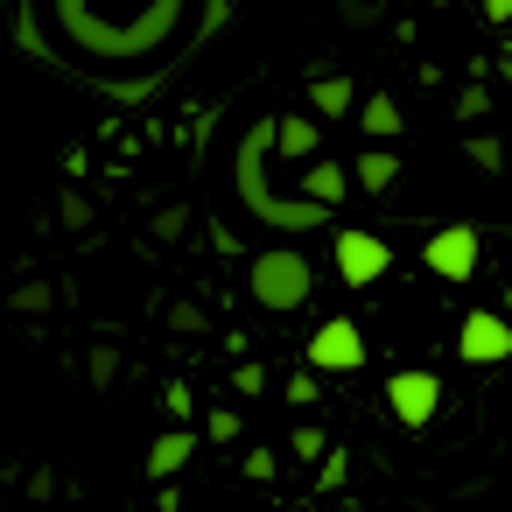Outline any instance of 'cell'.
I'll return each mask as SVG.
<instances>
[{"instance_id": "obj_1", "label": "cell", "mask_w": 512, "mask_h": 512, "mask_svg": "<svg viewBox=\"0 0 512 512\" xmlns=\"http://www.w3.org/2000/svg\"><path fill=\"white\" fill-rule=\"evenodd\" d=\"M36 43L92 85H148L162 78L204 29L211 0H29Z\"/></svg>"}, {"instance_id": "obj_2", "label": "cell", "mask_w": 512, "mask_h": 512, "mask_svg": "<svg viewBox=\"0 0 512 512\" xmlns=\"http://www.w3.org/2000/svg\"><path fill=\"white\" fill-rule=\"evenodd\" d=\"M232 183H239L246 218H260L267 232H316V225H330V204H316V197H281V190H274V120H253V127L239 134Z\"/></svg>"}, {"instance_id": "obj_3", "label": "cell", "mask_w": 512, "mask_h": 512, "mask_svg": "<svg viewBox=\"0 0 512 512\" xmlns=\"http://www.w3.org/2000/svg\"><path fill=\"white\" fill-rule=\"evenodd\" d=\"M246 288H253V302H260V309L288 316V309H302V302L316 295V267H309L295 246H267V253L246 267Z\"/></svg>"}, {"instance_id": "obj_4", "label": "cell", "mask_w": 512, "mask_h": 512, "mask_svg": "<svg viewBox=\"0 0 512 512\" xmlns=\"http://www.w3.org/2000/svg\"><path fill=\"white\" fill-rule=\"evenodd\" d=\"M330 260H337V274H344L351 288H372V281L393 267V246H386L379 232H358V225H351V232H337Z\"/></svg>"}, {"instance_id": "obj_5", "label": "cell", "mask_w": 512, "mask_h": 512, "mask_svg": "<svg viewBox=\"0 0 512 512\" xmlns=\"http://www.w3.org/2000/svg\"><path fill=\"white\" fill-rule=\"evenodd\" d=\"M309 372H358L365 365V330L351 323V316H330L316 337H309Z\"/></svg>"}, {"instance_id": "obj_6", "label": "cell", "mask_w": 512, "mask_h": 512, "mask_svg": "<svg viewBox=\"0 0 512 512\" xmlns=\"http://www.w3.org/2000/svg\"><path fill=\"white\" fill-rule=\"evenodd\" d=\"M456 358L463 365H505L512 358V323L498 309H470L463 330H456Z\"/></svg>"}, {"instance_id": "obj_7", "label": "cell", "mask_w": 512, "mask_h": 512, "mask_svg": "<svg viewBox=\"0 0 512 512\" xmlns=\"http://www.w3.org/2000/svg\"><path fill=\"white\" fill-rule=\"evenodd\" d=\"M421 260H428V274H442V281H470L477 260H484V239H477L470 225H442V232L421 246Z\"/></svg>"}, {"instance_id": "obj_8", "label": "cell", "mask_w": 512, "mask_h": 512, "mask_svg": "<svg viewBox=\"0 0 512 512\" xmlns=\"http://www.w3.org/2000/svg\"><path fill=\"white\" fill-rule=\"evenodd\" d=\"M386 407H393L400 428H428L435 407H442V379L435 372H393L386 379Z\"/></svg>"}, {"instance_id": "obj_9", "label": "cell", "mask_w": 512, "mask_h": 512, "mask_svg": "<svg viewBox=\"0 0 512 512\" xmlns=\"http://www.w3.org/2000/svg\"><path fill=\"white\" fill-rule=\"evenodd\" d=\"M309 106H316V120H351L358 85H351L344 71H323V78H309Z\"/></svg>"}, {"instance_id": "obj_10", "label": "cell", "mask_w": 512, "mask_h": 512, "mask_svg": "<svg viewBox=\"0 0 512 512\" xmlns=\"http://www.w3.org/2000/svg\"><path fill=\"white\" fill-rule=\"evenodd\" d=\"M351 113H358V127H365L372 141H393V134L407 127V120H400V99H386V92H372V99H358Z\"/></svg>"}, {"instance_id": "obj_11", "label": "cell", "mask_w": 512, "mask_h": 512, "mask_svg": "<svg viewBox=\"0 0 512 512\" xmlns=\"http://www.w3.org/2000/svg\"><path fill=\"white\" fill-rule=\"evenodd\" d=\"M316 148H323V127H316V120H274V155L309 162Z\"/></svg>"}, {"instance_id": "obj_12", "label": "cell", "mask_w": 512, "mask_h": 512, "mask_svg": "<svg viewBox=\"0 0 512 512\" xmlns=\"http://www.w3.org/2000/svg\"><path fill=\"white\" fill-rule=\"evenodd\" d=\"M351 176H358V190H372V197H386V190L400 183V155H393V148H365Z\"/></svg>"}, {"instance_id": "obj_13", "label": "cell", "mask_w": 512, "mask_h": 512, "mask_svg": "<svg viewBox=\"0 0 512 512\" xmlns=\"http://www.w3.org/2000/svg\"><path fill=\"white\" fill-rule=\"evenodd\" d=\"M344 190H351V169H337V162H316L309 155V176H302V197H316V204H344Z\"/></svg>"}, {"instance_id": "obj_14", "label": "cell", "mask_w": 512, "mask_h": 512, "mask_svg": "<svg viewBox=\"0 0 512 512\" xmlns=\"http://www.w3.org/2000/svg\"><path fill=\"white\" fill-rule=\"evenodd\" d=\"M190 449H197V442H190L183 428H176V435H162V442H155V456H148V477H162V484H169V477L190 463Z\"/></svg>"}, {"instance_id": "obj_15", "label": "cell", "mask_w": 512, "mask_h": 512, "mask_svg": "<svg viewBox=\"0 0 512 512\" xmlns=\"http://www.w3.org/2000/svg\"><path fill=\"white\" fill-rule=\"evenodd\" d=\"M463 155H470L477 169H505V141H498V134H470V141H463Z\"/></svg>"}, {"instance_id": "obj_16", "label": "cell", "mask_w": 512, "mask_h": 512, "mask_svg": "<svg viewBox=\"0 0 512 512\" xmlns=\"http://www.w3.org/2000/svg\"><path fill=\"white\" fill-rule=\"evenodd\" d=\"M323 449H330V435H323L316 421H295V456H302V463H323Z\"/></svg>"}, {"instance_id": "obj_17", "label": "cell", "mask_w": 512, "mask_h": 512, "mask_svg": "<svg viewBox=\"0 0 512 512\" xmlns=\"http://www.w3.org/2000/svg\"><path fill=\"white\" fill-rule=\"evenodd\" d=\"M288 400H295V407H316V400H323V372H295V379H288Z\"/></svg>"}, {"instance_id": "obj_18", "label": "cell", "mask_w": 512, "mask_h": 512, "mask_svg": "<svg viewBox=\"0 0 512 512\" xmlns=\"http://www.w3.org/2000/svg\"><path fill=\"white\" fill-rule=\"evenodd\" d=\"M456 113H463V120H484V113H491V92H484V85H463Z\"/></svg>"}, {"instance_id": "obj_19", "label": "cell", "mask_w": 512, "mask_h": 512, "mask_svg": "<svg viewBox=\"0 0 512 512\" xmlns=\"http://www.w3.org/2000/svg\"><path fill=\"white\" fill-rule=\"evenodd\" d=\"M232 435H239V414L218 407V414H211V442H232Z\"/></svg>"}, {"instance_id": "obj_20", "label": "cell", "mask_w": 512, "mask_h": 512, "mask_svg": "<svg viewBox=\"0 0 512 512\" xmlns=\"http://www.w3.org/2000/svg\"><path fill=\"white\" fill-rule=\"evenodd\" d=\"M274 470H281V463H274V456H267V449H253V456H246V477H253V484H267V477H274Z\"/></svg>"}, {"instance_id": "obj_21", "label": "cell", "mask_w": 512, "mask_h": 512, "mask_svg": "<svg viewBox=\"0 0 512 512\" xmlns=\"http://www.w3.org/2000/svg\"><path fill=\"white\" fill-rule=\"evenodd\" d=\"M484 22H498V29H505V22H512V0H484Z\"/></svg>"}]
</instances>
